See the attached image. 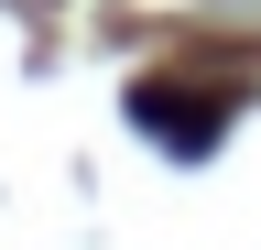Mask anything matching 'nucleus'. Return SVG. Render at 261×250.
<instances>
[{"label":"nucleus","mask_w":261,"mask_h":250,"mask_svg":"<svg viewBox=\"0 0 261 250\" xmlns=\"http://www.w3.org/2000/svg\"><path fill=\"white\" fill-rule=\"evenodd\" d=\"M130 120H142V131H163L174 152H207L228 109H218V98H196V87H152V76H142V87H130Z\"/></svg>","instance_id":"nucleus-1"}]
</instances>
